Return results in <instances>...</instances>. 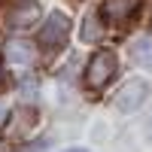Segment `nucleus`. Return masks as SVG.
<instances>
[{"mask_svg": "<svg viewBox=\"0 0 152 152\" xmlns=\"http://www.w3.org/2000/svg\"><path fill=\"white\" fill-rule=\"evenodd\" d=\"M97 37H100V15H88L82 21V40L91 43V40H97Z\"/></svg>", "mask_w": 152, "mask_h": 152, "instance_id": "nucleus-9", "label": "nucleus"}, {"mask_svg": "<svg viewBox=\"0 0 152 152\" xmlns=\"http://www.w3.org/2000/svg\"><path fill=\"white\" fill-rule=\"evenodd\" d=\"M149 128H152V125H149Z\"/></svg>", "mask_w": 152, "mask_h": 152, "instance_id": "nucleus-14", "label": "nucleus"}, {"mask_svg": "<svg viewBox=\"0 0 152 152\" xmlns=\"http://www.w3.org/2000/svg\"><path fill=\"white\" fill-rule=\"evenodd\" d=\"M67 34H70V21H67V15H61V12H52V15L43 21L40 46H43V49H61V46L67 43Z\"/></svg>", "mask_w": 152, "mask_h": 152, "instance_id": "nucleus-2", "label": "nucleus"}, {"mask_svg": "<svg viewBox=\"0 0 152 152\" xmlns=\"http://www.w3.org/2000/svg\"><path fill=\"white\" fill-rule=\"evenodd\" d=\"M137 6H140V0H110L107 3V18L110 21H116V24H125L134 12H137Z\"/></svg>", "mask_w": 152, "mask_h": 152, "instance_id": "nucleus-6", "label": "nucleus"}, {"mask_svg": "<svg viewBox=\"0 0 152 152\" xmlns=\"http://www.w3.org/2000/svg\"><path fill=\"white\" fill-rule=\"evenodd\" d=\"M0 85H3V67H0Z\"/></svg>", "mask_w": 152, "mask_h": 152, "instance_id": "nucleus-12", "label": "nucleus"}, {"mask_svg": "<svg viewBox=\"0 0 152 152\" xmlns=\"http://www.w3.org/2000/svg\"><path fill=\"white\" fill-rule=\"evenodd\" d=\"M6 122V104H0V125Z\"/></svg>", "mask_w": 152, "mask_h": 152, "instance_id": "nucleus-10", "label": "nucleus"}, {"mask_svg": "<svg viewBox=\"0 0 152 152\" xmlns=\"http://www.w3.org/2000/svg\"><path fill=\"white\" fill-rule=\"evenodd\" d=\"M0 152H6V146H0Z\"/></svg>", "mask_w": 152, "mask_h": 152, "instance_id": "nucleus-13", "label": "nucleus"}, {"mask_svg": "<svg viewBox=\"0 0 152 152\" xmlns=\"http://www.w3.org/2000/svg\"><path fill=\"white\" fill-rule=\"evenodd\" d=\"M64 152H85L82 146H73V149H64Z\"/></svg>", "mask_w": 152, "mask_h": 152, "instance_id": "nucleus-11", "label": "nucleus"}, {"mask_svg": "<svg viewBox=\"0 0 152 152\" xmlns=\"http://www.w3.org/2000/svg\"><path fill=\"white\" fill-rule=\"evenodd\" d=\"M131 52H134V61H137L140 67H149V70H152V37H143V40H137Z\"/></svg>", "mask_w": 152, "mask_h": 152, "instance_id": "nucleus-8", "label": "nucleus"}, {"mask_svg": "<svg viewBox=\"0 0 152 152\" xmlns=\"http://www.w3.org/2000/svg\"><path fill=\"white\" fill-rule=\"evenodd\" d=\"M146 82L143 79H131V82H125L119 91H116V107L122 110V113H134L137 107L146 100Z\"/></svg>", "mask_w": 152, "mask_h": 152, "instance_id": "nucleus-3", "label": "nucleus"}, {"mask_svg": "<svg viewBox=\"0 0 152 152\" xmlns=\"http://www.w3.org/2000/svg\"><path fill=\"white\" fill-rule=\"evenodd\" d=\"M6 58L12 64H31L34 61V46L24 43V40H12V43H6Z\"/></svg>", "mask_w": 152, "mask_h": 152, "instance_id": "nucleus-7", "label": "nucleus"}, {"mask_svg": "<svg viewBox=\"0 0 152 152\" xmlns=\"http://www.w3.org/2000/svg\"><path fill=\"white\" fill-rule=\"evenodd\" d=\"M116 70H119V61H116V55L113 52H97V55H91V61H88V67H85V82H88V88H104L113 76H116Z\"/></svg>", "mask_w": 152, "mask_h": 152, "instance_id": "nucleus-1", "label": "nucleus"}, {"mask_svg": "<svg viewBox=\"0 0 152 152\" xmlns=\"http://www.w3.org/2000/svg\"><path fill=\"white\" fill-rule=\"evenodd\" d=\"M40 18V3L37 0H15L6 9V24L9 28H31Z\"/></svg>", "mask_w": 152, "mask_h": 152, "instance_id": "nucleus-4", "label": "nucleus"}, {"mask_svg": "<svg viewBox=\"0 0 152 152\" xmlns=\"http://www.w3.org/2000/svg\"><path fill=\"white\" fill-rule=\"evenodd\" d=\"M34 128H37V110L34 107H18L15 116H12V128L9 131L15 137H28Z\"/></svg>", "mask_w": 152, "mask_h": 152, "instance_id": "nucleus-5", "label": "nucleus"}]
</instances>
